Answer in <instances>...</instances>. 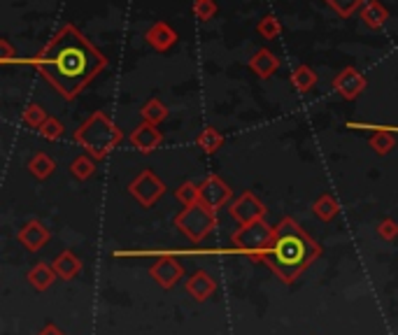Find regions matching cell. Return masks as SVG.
I'll list each match as a JSON object with an SVG mask.
<instances>
[{
  "instance_id": "cell-17",
  "label": "cell",
  "mask_w": 398,
  "mask_h": 335,
  "mask_svg": "<svg viewBox=\"0 0 398 335\" xmlns=\"http://www.w3.org/2000/svg\"><path fill=\"white\" fill-rule=\"evenodd\" d=\"M361 19H364V24L368 28L380 31V28L387 24L389 12H387V7L380 3V0H368V3L361 7Z\"/></svg>"
},
{
  "instance_id": "cell-29",
  "label": "cell",
  "mask_w": 398,
  "mask_h": 335,
  "mask_svg": "<svg viewBox=\"0 0 398 335\" xmlns=\"http://www.w3.org/2000/svg\"><path fill=\"white\" fill-rule=\"evenodd\" d=\"M256 33L261 35V38H266V40H275V38H277V35L282 33L280 19H275L273 14H268V17H263L261 21H259Z\"/></svg>"
},
{
  "instance_id": "cell-20",
  "label": "cell",
  "mask_w": 398,
  "mask_h": 335,
  "mask_svg": "<svg viewBox=\"0 0 398 335\" xmlns=\"http://www.w3.org/2000/svg\"><path fill=\"white\" fill-rule=\"evenodd\" d=\"M196 144L205 151V154H217L224 144V135L214 126H205L196 137Z\"/></svg>"
},
{
  "instance_id": "cell-12",
  "label": "cell",
  "mask_w": 398,
  "mask_h": 335,
  "mask_svg": "<svg viewBox=\"0 0 398 335\" xmlns=\"http://www.w3.org/2000/svg\"><path fill=\"white\" fill-rule=\"evenodd\" d=\"M131 144L137 151H142V154H151V151H156L163 144V133L154 123L142 121L131 133Z\"/></svg>"
},
{
  "instance_id": "cell-9",
  "label": "cell",
  "mask_w": 398,
  "mask_h": 335,
  "mask_svg": "<svg viewBox=\"0 0 398 335\" xmlns=\"http://www.w3.org/2000/svg\"><path fill=\"white\" fill-rule=\"evenodd\" d=\"M151 280H156V284L161 289H172L175 284L184 278V268L175 257H158L149 268Z\"/></svg>"
},
{
  "instance_id": "cell-31",
  "label": "cell",
  "mask_w": 398,
  "mask_h": 335,
  "mask_svg": "<svg viewBox=\"0 0 398 335\" xmlns=\"http://www.w3.org/2000/svg\"><path fill=\"white\" fill-rule=\"evenodd\" d=\"M193 14H196L200 21H210L217 14L214 0H196V3H193Z\"/></svg>"
},
{
  "instance_id": "cell-33",
  "label": "cell",
  "mask_w": 398,
  "mask_h": 335,
  "mask_svg": "<svg viewBox=\"0 0 398 335\" xmlns=\"http://www.w3.org/2000/svg\"><path fill=\"white\" fill-rule=\"evenodd\" d=\"M0 61H3V63H12L14 61V49H12L10 40H7V38L0 40Z\"/></svg>"
},
{
  "instance_id": "cell-4",
  "label": "cell",
  "mask_w": 398,
  "mask_h": 335,
  "mask_svg": "<svg viewBox=\"0 0 398 335\" xmlns=\"http://www.w3.org/2000/svg\"><path fill=\"white\" fill-rule=\"evenodd\" d=\"M273 235H275L273 226H268L266 219H259L254 224L240 226V228L231 235V242H233L238 252L249 257L254 264H263V257L273 245Z\"/></svg>"
},
{
  "instance_id": "cell-27",
  "label": "cell",
  "mask_w": 398,
  "mask_h": 335,
  "mask_svg": "<svg viewBox=\"0 0 398 335\" xmlns=\"http://www.w3.org/2000/svg\"><path fill=\"white\" fill-rule=\"evenodd\" d=\"M175 198L182 203L184 207H189V205H196V203H200V189L193 184V182H184V184H179L177 186V191H175Z\"/></svg>"
},
{
  "instance_id": "cell-28",
  "label": "cell",
  "mask_w": 398,
  "mask_h": 335,
  "mask_svg": "<svg viewBox=\"0 0 398 335\" xmlns=\"http://www.w3.org/2000/svg\"><path fill=\"white\" fill-rule=\"evenodd\" d=\"M21 119H24V123L26 126H31V128H42V123H45L49 116H47V112L42 110V107L38 105V103H31V105H26V110L21 112Z\"/></svg>"
},
{
  "instance_id": "cell-25",
  "label": "cell",
  "mask_w": 398,
  "mask_h": 335,
  "mask_svg": "<svg viewBox=\"0 0 398 335\" xmlns=\"http://www.w3.org/2000/svg\"><path fill=\"white\" fill-rule=\"evenodd\" d=\"M329 7L340 17H352L354 12H361V7H364L368 0H324Z\"/></svg>"
},
{
  "instance_id": "cell-1",
  "label": "cell",
  "mask_w": 398,
  "mask_h": 335,
  "mask_svg": "<svg viewBox=\"0 0 398 335\" xmlns=\"http://www.w3.org/2000/svg\"><path fill=\"white\" fill-rule=\"evenodd\" d=\"M31 63L63 98L75 100L107 68V56L79 28L66 24Z\"/></svg>"
},
{
  "instance_id": "cell-22",
  "label": "cell",
  "mask_w": 398,
  "mask_h": 335,
  "mask_svg": "<svg viewBox=\"0 0 398 335\" xmlns=\"http://www.w3.org/2000/svg\"><path fill=\"white\" fill-rule=\"evenodd\" d=\"M291 84H294V89L301 91V93L310 91V89H313V86L317 84L315 70L310 68V65H298V68H294V72H291Z\"/></svg>"
},
{
  "instance_id": "cell-8",
  "label": "cell",
  "mask_w": 398,
  "mask_h": 335,
  "mask_svg": "<svg viewBox=\"0 0 398 335\" xmlns=\"http://www.w3.org/2000/svg\"><path fill=\"white\" fill-rule=\"evenodd\" d=\"M198 189H200V203L212 210V212L228 205L231 198H233V189L221 177H217V175H210V177L203 179V184Z\"/></svg>"
},
{
  "instance_id": "cell-26",
  "label": "cell",
  "mask_w": 398,
  "mask_h": 335,
  "mask_svg": "<svg viewBox=\"0 0 398 335\" xmlns=\"http://www.w3.org/2000/svg\"><path fill=\"white\" fill-rule=\"evenodd\" d=\"M371 147H373L375 154L385 156L396 147V137L389 133V130H378V133L371 137Z\"/></svg>"
},
{
  "instance_id": "cell-21",
  "label": "cell",
  "mask_w": 398,
  "mask_h": 335,
  "mask_svg": "<svg viewBox=\"0 0 398 335\" xmlns=\"http://www.w3.org/2000/svg\"><path fill=\"white\" fill-rule=\"evenodd\" d=\"M54 170H56V163L47 154H42V151H38V154L28 161V172H31L35 179H47Z\"/></svg>"
},
{
  "instance_id": "cell-2",
  "label": "cell",
  "mask_w": 398,
  "mask_h": 335,
  "mask_svg": "<svg viewBox=\"0 0 398 335\" xmlns=\"http://www.w3.org/2000/svg\"><path fill=\"white\" fill-rule=\"evenodd\" d=\"M320 257V242H315L291 217H284L275 226L273 245L263 257V264L284 284H294Z\"/></svg>"
},
{
  "instance_id": "cell-30",
  "label": "cell",
  "mask_w": 398,
  "mask_h": 335,
  "mask_svg": "<svg viewBox=\"0 0 398 335\" xmlns=\"http://www.w3.org/2000/svg\"><path fill=\"white\" fill-rule=\"evenodd\" d=\"M63 130H66V128H63V123L56 119V116H49V119L42 123L40 135L45 137V140H52L54 142V140H59V137L63 135Z\"/></svg>"
},
{
  "instance_id": "cell-11",
  "label": "cell",
  "mask_w": 398,
  "mask_h": 335,
  "mask_svg": "<svg viewBox=\"0 0 398 335\" xmlns=\"http://www.w3.org/2000/svg\"><path fill=\"white\" fill-rule=\"evenodd\" d=\"M17 240L26 247L28 252H40L42 247H47V242L52 240V233H49V228L42 221L31 219L19 228Z\"/></svg>"
},
{
  "instance_id": "cell-16",
  "label": "cell",
  "mask_w": 398,
  "mask_h": 335,
  "mask_svg": "<svg viewBox=\"0 0 398 335\" xmlns=\"http://www.w3.org/2000/svg\"><path fill=\"white\" fill-rule=\"evenodd\" d=\"M249 68L256 72L261 79H268L275 75V70L280 68V58L275 56L270 49H259V52L249 58Z\"/></svg>"
},
{
  "instance_id": "cell-19",
  "label": "cell",
  "mask_w": 398,
  "mask_h": 335,
  "mask_svg": "<svg viewBox=\"0 0 398 335\" xmlns=\"http://www.w3.org/2000/svg\"><path fill=\"white\" fill-rule=\"evenodd\" d=\"M313 212H315L317 219L333 221L340 214V203L333 198L331 193H324V196H320V198L313 203Z\"/></svg>"
},
{
  "instance_id": "cell-5",
  "label": "cell",
  "mask_w": 398,
  "mask_h": 335,
  "mask_svg": "<svg viewBox=\"0 0 398 335\" xmlns=\"http://www.w3.org/2000/svg\"><path fill=\"white\" fill-rule=\"evenodd\" d=\"M175 226L186 240H191V242H203V240L214 231L217 217L212 210L205 207L203 203H196V205L184 207L182 212L175 217Z\"/></svg>"
},
{
  "instance_id": "cell-14",
  "label": "cell",
  "mask_w": 398,
  "mask_h": 335,
  "mask_svg": "<svg viewBox=\"0 0 398 335\" xmlns=\"http://www.w3.org/2000/svg\"><path fill=\"white\" fill-rule=\"evenodd\" d=\"M214 291H217V280L205 271H196L186 280V294L198 303H205L207 298H212Z\"/></svg>"
},
{
  "instance_id": "cell-10",
  "label": "cell",
  "mask_w": 398,
  "mask_h": 335,
  "mask_svg": "<svg viewBox=\"0 0 398 335\" xmlns=\"http://www.w3.org/2000/svg\"><path fill=\"white\" fill-rule=\"evenodd\" d=\"M333 89H336L345 100H354L364 93L366 77L361 75L357 68H352L350 65V68H343L336 77H333Z\"/></svg>"
},
{
  "instance_id": "cell-15",
  "label": "cell",
  "mask_w": 398,
  "mask_h": 335,
  "mask_svg": "<svg viewBox=\"0 0 398 335\" xmlns=\"http://www.w3.org/2000/svg\"><path fill=\"white\" fill-rule=\"evenodd\" d=\"M52 268H54L56 278L70 282V280H75L79 273H82V259H79L75 252L63 249L59 257L52 261Z\"/></svg>"
},
{
  "instance_id": "cell-18",
  "label": "cell",
  "mask_w": 398,
  "mask_h": 335,
  "mask_svg": "<svg viewBox=\"0 0 398 335\" xmlns=\"http://www.w3.org/2000/svg\"><path fill=\"white\" fill-rule=\"evenodd\" d=\"M26 280H28V284H31L35 291H40V294H42V291H47L49 287H52V282L56 280V273H54L52 266L38 264V266H33L31 271H28Z\"/></svg>"
},
{
  "instance_id": "cell-6",
  "label": "cell",
  "mask_w": 398,
  "mask_h": 335,
  "mask_svg": "<svg viewBox=\"0 0 398 335\" xmlns=\"http://www.w3.org/2000/svg\"><path fill=\"white\" fill-rule=\"evenodd\" d=\"M128 193H131L142 207H154L158 198L165 193V184L154 170L144 168V170L137 172V177L131 182V184H128Z\"/></svg>"
},
{
  "instance_id": "cell-23",
  "label": "cell",
  "mask_w": 398,
  "mask_h": 335,
  "mask_svg": "<svg viewBox=\"0 0 398 335\" xmlns=\"http://www.w3.org/2000/svg\"><path fill=\"white\" fill-rule=\"evenodd\" d=\"M140 116H142V121L154 123V126H156V123H161L165 116H168V107H165L158 98H151V100H147V103L142 105Z\"/></svg>"
},
{
  "instance_id": "cell-3",
  "label": "cell",
  "mask_w": 398,
  "mask_h": 335,
  "mask_svg": "<svg viewBox=\"0 0 398 335\" xmlns=\"http://www.w3.org/2000/svg\"><path fill=\"white\" fill-rule=\"evenodd\" d=\"M75 142L96 161L110 154L121 142V128L105 112H93L82 126L75 130Z\"/></svg>"
},
{
  "instance_id": "cell-13",
  "label": "cell",
  "mask_w": 398,
  "mask_h": 335,
  "mask_svg": "<svg viewBox=\"0 0 398 335\" xmlns=\"http://www.w3.org/2000/svg\"><path fill=\"white\" fill-rule=\"evenodd\" d=\"M144 40H147V45L151 49H156V52H168L170 47H175L177 31L165 24V21H156V24H151L149 31L144 33Z\"/></svg>"
},
{
  "instance_id": "cell-34",
  "label": "cell",
  "mask_w": 398,
  "mask_h": 335,
  "mask_svg": "<svg viewBox=\"0 0 398 335\" xmlns=\"http://www.w3.org/2000/svg\"><path fill=\"white\" fill-rule=\"evenodd\" d=\"M38 335H66V333H63V331H61L56 324H45V326H42V331H40Z\"/></svg>"
},
{
  "instance_id": "cell-7",
  "label": "cell",
  "mask_w": 398,
  "mask_h": 335,
  "mask_svg": "<svg viewBox=\"0 0 398 335\" xmlns=\"http://www.w3.org/2000/svg\"><path fill=\"white\" fill-rule=\"evenodd\" d=\"M228 210H231V217L240 226L266 219V212H268V207L252 191H245L242 196H238L235 200H231Z\"/></svg>"
},
{
  "instance_id": "cell-32",
  "label": "cell",
  "mask_w": 398,
  "mask_h": 335,
  "mask_svg": "<svg viewBox=\"0 0 398 335\" xmlns=\"http://www.w3.org/2000/svg\"><path fill=\"white\" fill-rule=\"evenodd\" d=\"M378 235L382 240H387V242H394L398 238V221L396 219H382L378 224Z\"/></svg>"
},
{
  "instance_id": "cell-24",
  "label": "cell",
  "mask_w": 398,
  "mask_h": 335,
  "mask_svg": "<svg viewBox=\"0 0 398 335\" xmlns=\"http://www.w3.org/2000/svg\"><path fill=\"white\" fill-rule=\"evenodd\" d=\"M93 172H96V158H91L89 154L77 156L75 161L70 163V175L79 182H86L89 177H93Z\"/></svg>"
}]
</instances>
